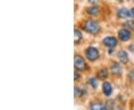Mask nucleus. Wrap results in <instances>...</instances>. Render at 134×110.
Segmentation results:
<instances>
[{"mask_svg":"<svg viewBox=\"0 0 134 110\" xmlns=\"http://www.w3.org/2000/svg\"><path fill=\"white\" fill-rule=\"evenodd\" d=\"M108 76V74H107V72L104 70V69H102L98 72V77L100 79V80H104Z\"/></svg>","mask_w":134,"mask_h":110,"instance_id":"obj_12","label":"nucleus"},{"mask_svg":"<svg viewBox=\"0 0 134 110\" xmlns=\"http://www.w3.org/2000/svg\"><path fill=\"white\" fill-rule=\"evenodd\" d=\"M82 38L81 32L78 30H75L74 32V41L75 43H77Z\"/></svg>","mask_w":134,"mask_h":110,"instance_id":"obj_11","label":"nucleus"},{"mask_svg":"<svg viewBox=\"0 0 134 110\" xmlns=\"http://www.w3.org/2000/svg\"><path fill=\"white\" fill-rule=\"evenodd\" d=\"M89 82H90V85H91L94 89H96V88L98 87V83H97V81H96V80L95 78H90Z\"/></svg>","mask_w":134,"mask_h":110,"instance_id":"obj_15","label":"nucleus"},{"mask_svg":"<svg viewBox=\"0 0 134 110\" xmlns=\"http://www.w3.org/2000/svg\"><path fill=\"white\" fill-rule=\"evenodd\" d=\"M91 109L93 110H96V109H106L107 108H106V107H104L102 105H100V103H93V104L91 106Z\"/></svg>","mask_w":134,"mask_h":110,"instance_id":"obj_13","label":"nucleus"},{"mask_svg":"<svg viewBox=\"0 0 134 110\" xmlns=\"http://www.w3.org/2000/svg\"><path fill=\"white\" fill-rule=\"evenodd\" d=\"M125 25L130 28L132 31H134V21H132V20H129L127 21L126 23H125Z\"/></svg>","mask_w":134,"mask_h":110,"instance_id":"obj_14","label":"nucleus"},{"mask_svg":"<svg viewBox=\"0 0 134 110\" xmlns=\"http://www.w3.org/2000/svg\"><path fill=\"white\" fill-rule=\"evenodd\" d=\"M90 3H92V4H96V3H97L98 2V0H88Z\"/></svg>","mask_w":134,"mask_h":110,"instance_id":"obj_18","label":"nucleus"},{"mask_svg":"<svg viewBox=\"0 0 134 110\" xmlns=\"http://www.w3.org/2000/svg\"><path fill=\"white\" fill-rule=\"evenodd\" d=\"M102 88H103V91H104V93L106 95L109 96L111 95V93H112V86L109 83H107V82L104 83L103 84Z\"/></svg>","mask_w":134,"mask_h":110,"instance_id":"obj_8","label":"nucleus"},{"mask_svg":"<svg viewBox=\"0 0 134 110\" xmlns=\"http://www.w3.org/2000/svg\"><path fill=\"white\" fill-rule=\"evenodd\" d=\"M119 37L122 41H127L130 38V34L128 31H127L126 29H122L121 30L119 33Z\"/></svg>","mask_w":134,"mask_h":110,"instance_id":"obj_5","label":"nucleus"},{"mask_svg":"<svg viewBox=\"0 0 134 110\" xmlns=\"http://www.w3.org/2000/svg\"><path fill=\"white\" fill-rule=\"evenodd\" d=\"M119 1H122V0H119Z\"/></svg>","mask_w":134,"mask_h":110,"instance_id":"obj_21","label":"nucleus"},{"mask_svg":"<svg viewBox=\"0 0 134 110\" xmlns=\"http://www.w3.org/2000/svg\"><path fill=\"white\" fill-rule=\"evenodd\" d=\"M129 77H130V79L132 81L134 82V71L130 72Z\"/></svg>","mask_w":134,"mask_h":110,"instance_id":"obj_17","label":"nucleus"},{"mask_svg":"<svg viewBox=\"0 0 134 110\" xmlns=\"http://www.w3.org/2000/svg\"><path fill=\"white\" fill-rule=\"evenodd\" d=\"M82 91H81V89H79L78 88H75V97H77L81 95Z\"/></svg>","mask_w":134,"mask_h":110,"instance_id":"obj_16","label":"nucleus"},{"mask_svg":"<svg viewBox=\"0 0 134 110\" xmlns=\"http://www.w3.org/2000/svg\"><path fill=\"white\" fill-rule=\"evenodd\" d=\"M104 44L109 48H114L117 45V40L114 37H106L104 39Z\"/></svg>","mask_w":134,"mask_h":110,"instance_id":"obj_4","label":"nucleus"},{"mask_svg":"<svg viewBox=\"0 0 134 110\" xmlns=\"http://www.w3.org/2000/svg\"><path fill=\"white\" fill-rule=\"evenodd\" d=\"M87 13L92 16H97L99 14V9L97 7H92L87 9Z\"/></svg>","mask_w":134,"mask_h":110,"instance_id":"obj_10","label":"nucleus"},{"mask_svg":"<svg viewBox=\"0 0 134 110\" xmlns=\"http://www.w3.org/2000/svg\"><path fill=\"white\" fill-rule=\"evenodd\" d=\"M118 58L122 63H127L129 61V57H128V54L127 52H125V51H120L118 53Z\"/></svg>","mask_w":134,"mask_h":110,"instance_id":"obj_6","label":"nucleus"},{"mask_svg":"<svg viewBox=\"0 0 134 110\" xmlns=\"http://www.w3.org/2000/svg\"><path fill=\"white\" fill-rule=\"evenodd\" d=\"M111 72L113 74H120L121 72V68L119 64H114L111 66Z\"/></svg>","mask_w":134,"mask_h":110,"instance_id":"obj_9","label":"nucleus"},{"mask_svg":"<svg viewBox=\"0 0 134 110\" xmlns=\"http://www.w3.org/2000/svg\"><path fill=\"white\" fill-rule=\"evenodd\" d=\"M77 78H79V75L77 74V73L76 72H75V80H77Z\"/></svg>","mask_w":134,"mask_h":110,"instance_id":"obj_19","label":"nucleus"},{"mask_svg":"<svg viewBox=\"0 0 134 110\" xmlns=\"http://www.w3.org/2000/svg\"><path fill=\"white\" fill-rule=\"evenodd\" d=\"M130 13L126 8H121L118 11V16L120 18H123V19H126L130 16Z\"/></svg>","mask_w":134,"mask_h":110,"instance_id":"obj_7","label":"nucleus"},{"mask_svg":"<svg viewBox=\"0 0 134 110\" xmlns=\"http://www.w3.org/2000/svg\"><path fill=\"white\" fill-rule=\"evenodd\" d=\"M75 66L77 69L83 71L85 68V61L83 58L80 56H76L75 57Z\"/></svg>","mask_w":134,"mask_h":110,"instance_id":"obj_3","label":"nucleus"},{"mask_svg":"<svg viewBox=\"0 0 134 110\" xmlns=\"http://www.w3.org/2000/svg\"><path fill=\"white\" fill-rule=\"evenodd\" d=\"M99 56V54L98 50L96 48H89L86 51V57L88 58L91 61H95L96 60Z\"/></svg>","mask_w":134,"mask_h":110,"instance_id":"obj_2","label":"nucleus"},{"mask_svg":"<svg viewBox=\"0 0 134 110\" xmlns=\"http://www.w3.org/2000/svg\"><path fill=\"white\" fill-rule=\"evenodd\" d=\"M84 29L86 30L88 33L90 34H96L97 32H98V31L100 30V27L98 24L96 22L93 20H88L85 23Z\"/></svg>","mask_w":134,"mask_h":110,"instance_id":"obj_1","label":"nucleus"},{"mask_svg":"<svg viewBox=\"0 0 134 110\" xmlns=\"http://www.w3.org/2000/svg\"><path fill=\"white\" fill-rule=\"evenodd\" d=\"M130 14H131V16H133L134 17V8H132L131 10H130Z\"/></svg>","mask_w":134,"mask_h":110,"instance_id":"obj_20","label":"nucleus"}]
</instances>
